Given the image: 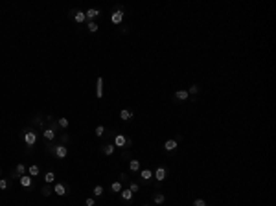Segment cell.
I'll list each match as a JSON object with an SVG mask.
<instances>
[{
    "label": "cell",
    "mask_w": 276,
    "mask_h": 206,
    "mask_svg": "<svg viewBox=\"0 0 276 206\" xmlns=\"http://www.w3.org/2000/svg\"><path fill=\"white\" fill-rule=\"evenodd\" d=\"M87 30H88L90 33H96V32H98V24H96V22H88V28H87Z\"/></svg>",
    "instance_id": "cell-25"
},
{
    "label": "cell",
    "mask_w": 276,
    "mask_h": 206,
    "mask_svg": "<svg viewBox=\"0 0 276 206\" xmlns=\"http://www.w3.org/2000/svg\"><path fill=\"white\" fill-rule=\"evenodd\" d=\"M24 142L32 147L37 144V133H35L33 129H28V131H24Z\"/></svg>",
    "instance_id": "cell-1"
},
{
    "label": "cell",
    "mask_w": 276,
    "mask_h": 206,
    "mask_svg": "<svg viewBox=\"0 0 276 206\" xmlns=\"http://www.w3.org/2000/svg\"><path fill=\"white\" fill-rule=\"evenodd\" d=\"M144 206H147V204H144Z\"/></svg>",
    "instance_id": "cell-34"
},
{
    "label": "cell",
    "mask_w": 276,
    "mask_h": 206,
    "mask_svg": "<svg viewBox=\"0 0 276 206\" xmlns=\"http://www.w3.org/2000/svg\"><path fill=\"white\" fill-rule=\"evenodd\" d=\"M153 201H155V204H162V203L166 201V197H164L162 193H155V195H153Z\"/></svg>",
    "instance_id": "cell-20"
},
{
    "label": "cell",
    "mask_w": 276,
    "mask_h": 206,
    "mask_svg": "<svg viewBox=\"0 0 276 206\" xmlns=\"http://www.w3.org/2000/svg\"><path fill=\"white\" fill-rule=\"evenodd\" d=\"M22 175H26V166L24 164H17V168H15V171L11 173V177H22Z\"/></svg>",
    "instance_id": "cell-9"
},
{
    "label": "cell",
    "mask_w": 276,
    "mask_h": 206,
    "mask_svg": "<svg viewBox=\"0 0 276 206\" xmlns=\"http://www.w3.org/2000/svg\"><path fill=\"white\" fill-rule=\"evenodd\" d=\"M129 170H131V171H133V173H135V171H140V162L133 158V160L129 162Z\"/></svg>",
    "instance_id": "cell-19"
},
{
    "label": "cell",
    "mask_w": 276,
    "mask_h": 206,
    "mask_svg": "<svg viewBox=\"0 0 276 206\" xmlns=\"http://www.w3.org/2000/svg\"><path fill=\"white\" fill-rule=\"evenodd\" d=\"M164 149H166V151H175V149H177V140H168V142L164 144Z\"/></svg>",
    "instance_id": "cell-17"
},
{
    "label": "cell",
    "mask_w": 276,
    "mask_h": 206,
    "mask_svg": "<svg viewBox=\"0 0 276 206\" xmlns=\"http://www.w3.org/2000/svg\"><path fill=\"white\" fill-rule=\"evenodd\" d=\"M166 168H162V166H158V168H157V171H155V175H153V177H155V178H157V180H158V182H162V180H164V178H166Z\"/></svg>",
    "instance_id": "cell-8"
},
{
    "label": "cell",
    "mask_w": 276,
    "mask_h": 206,
    "mask_svg": "<svg viewBox=\"0 0 276 206\" xmlns=\"http://www.w3.org/2000/svg\"><path fill=\"white\" fill-rule=\"evenodd\" d=\"M140 177H142V180L149 182V180L153 178V173H151V170H142V171H140Z\"/></svg>",
    "instance_id": "cell-14"
},
{
    "label": "cell",
    "mask_w": 276,
    "mask_h": 206,
    "mask_svg": "<svg viewBox=\"0 0 276 206\" xmlns=\"http://www.w3.org/2000/svg\"><path fill=\"white\" fill-rule=\"evenodd\" d=\"M114 149H116V145H112V144H107L105 147H101V151H103V155H107V157H110V155L114 153Z\"/></svg>",
    "instance_id": "cell-15"
},
{
    "label": "cell",
    "mask_w": 276,
    "mask_h": 206,
    "mask_svg": "<svg viewBox=\"0 0 276 206\" xmlns=\"http://www.w3.org/2000/svg\"><path fill=\"white\" fill-rule=\"evenodd\" d=\"M44 180H46V182H54V180H55V173L48 171L46 175H44Z\"/></svg>",
    "instance_id": "cell-23"
},
{
    "label": "cell",
    "mask_w": 276,
    "mask_h": 206,
    "mask_svg": "<svg viewBox=\"0 0 276 206\" xmlns=\"http://www.w3.org/2000/svg\"><path fill=\"white\" fill-rule=\"evenodd\" d=\"M120 193H122V199H123V201H131V199H133V195H135L129 188H127V190H122Z\"/></svg>",
    "instance_id": "cell-16"
},
{
    "label": "cell",
    "mask_w": 276,
    "mask_h": 206,
    "mask_svg": "<svg viewBox=\"0 0 276 206\" xmlns=\"http://www.w3.org/2000/svg\"><path fill=\"white\" fill-rule=\"evenodd\" d=\"M54 193H57L59 197H63V195H67V193H68V190H67V186H65V184L57 182V184L54 186Z\"/></svg>",
    "instance_id": "cell-7"
},
{
    "label": "cell",
    "mask_w": 276,
    "mask_h": 206,
    "mask_svg": "<svg viewBox=\"0 0 276 206\" xmlns=\"http://www.w3.org/2000/svg\"><path fill=\"white\" fill-rule=\"evenodd\" d=\"M42 136H44V140H48V142H52L54 138H55V131L50 127V129H44V133H42Z\"/></svg>",
    "instance_id": "cell-13"
},
{
    "label": "cell",
    "mask_w": 276,
    "mask_h": 206,
    "mask_svg": "<svg viewBox=\"0 0 276 206\" xmlns=\"http://www.w3.org/2000/svg\"><path fill=\"white\" fill-rule=\"evenodd\" d=\"M129 190H131L133 193H136L138 190H140V184H138V182H131V184H129Z\"/></svg>",
    "instance_id": "cell-28"
},
{
    "label": "cell",
    "mask_w": 276,
    "mask_h": 206,
    "mask_svg": "<svg viewBox=\"0 0 276 206\" xmlns=\"http://www.w3.org/2000/svg\"><path fill=\"white\" fill-rule=\"evenodd\" d=\"M133 116H135V114H133L131 110H127V109H123V110L120 112V118H122L123 122H129V120H133Z\"/></svg>",
    "instance_id": "cell-12"
},
{
    "label": "cell",
    "mask_w": 276,
    "mask_h": 206,
    "mask_svg": "<svg viewBox=\"0 0 276 206\" xmlns=\"http://www.w3.org/2000/svg\"><path fill=\"white\" fill-rule=\"evenodd\" d=\"M32 184H33V180H32L30 175H22L20 177V186L22 188H32Z\"/></svg>",
    "instance_id": "cell-10"
},
{
    "label": "cell",
    "mask_w": 276,
    "mask_h": 206,
    "mask_svg": "<svg viewBox=\"0 0 276 206\" xmlns=\"http://www.w3.org/2000/svg\"><path fill=\"white\" fill-rule=\"evenodd\" d=\"M7 186H9V182L6 178H0V190H7Z\"/></svg>",
    "instance_id": "cell-31"
},
{
    "label": "cell",
    "mask_w": 276,
    "mask_h": 206,
    "mask_svg": "<svg viewBox=\"0 0 276 206\" xmlns=\"http://www.w3.org/2000/svg\"><path fill=\"white\" fill-rule=\"evenodd\" d=\"M57 158H67V155H68V149H67V145H54V151H52Z\"/></svg>",
    "instance_id": "cell-3"
},
{
    "label": "cell",
    "mask_w": 276,
    "mask_h": 206,
    "mask_svg": "<svg viewBox=\"0 0 276 206\" xmlns=\"http://www.w3.org/2000/svg\"><path fill=\"white\" fill-rule=\"evenodd\" d=\"M96 96L98 100L103 98V77H98V87H96Z\"/></svg>",
    "instance_id": "cell-11"
},
{
    "label": "cell",
    "mask_w": 276,
    "mask_h": 206,
    "mask_svg": "<svg viewBox=\"0 0 276 206\" xmlns=\"http://www.w3.org/2000/svg\"><path fill=\"white\" fill-rule=\"evenodd\" d=\"M52 193H54V190H52L50 186H44V188H42V195H44V197H48V195H52Z\"/></svg>",
    "instance_id": "cell-29"
},
{
    "label": "cell",
    "mask_w": 276,
    "mask_h": 206,
    "mask_svg": "<svg viewBox=\"0 0 276 206\" xmlns=\"http://www.w3.org/2000/svg\"><path fill=\"white\" fill-rule=\"evenodd\" d=\"M188 90H177V94H175V98L177 100H180V101H184V100H188Z\"/></svg>",
    "instance_id": "cell-18"
},
{
    "label": "cell",
    "mask_w": 276,
    "mask_h": 206,
    "mask_svg": "<svg viewBox=\"0 0 276 206\" xmlns=\"http://www.w3.org/2000/svg\"><path fill=\"white\" fill-rule=\"evenodd\" d=\"M103 135H105V127H103V125H98V127H96V136L101 138Z\"/></svg>",
    "instance_id": "cell-27"
},
{
    "label": "cell",
    "mask_w": 276,
    "mask_h": 206,
    "mask_svg": "<svg viewBox=\"0 0 276 206\" xmlns=\"http://www.w3.org/2000/svg\"><path fill=\"white\" fill-rule=\"evenodd\" d=\"M100 15H101L100 9H88V11H85V17H87L88 22H94V19H98Z\"/></svg>",
    "instance_id": "cell-6"
},
{
    "label": "cell",
    "mask_w": 276,
    "mask_h": 206,
    "mask_svg": "<svg viewBox=\"0 0 276 206\" xmlns=\"http://www.w3.org/2000/svg\"><path fill=\"white\" fill-rule=\"evenodd\" d=\"M39 173H41V168H39V166H30V175H32V177H37V175H39Z\"/></svg>",
    "instance_id": "cell-22"
},
{
    "label": "cell",
    "mask_w": 276,
    "mask_h": 206,
    "mask_svg": "<svg viewBox=\"0 0 276 206\" xmlns=\"http://www.w3.org/2000/svg\"><path fill=\"white\" fill-rule=\"evenodd\" d=\"M85 206H96V201H94L92 197H88V199L85 201Z\"/></svg>",
    "instance_id": "cell-32"
},
{
    "label": "cell",
    "mask_w": 276,
    "mask_h": 206,
    "mask_svg": "<svg viewBox=\"0 0 276 206\" xmlns=\"http://www.w3.org/2000/svg\"><path fill=\"white\" fill-rule=\"evenodd\" d=\"M123 20V11H122V7H116L112 13H110V22L112 24H120Z\"/></svg>",
    "instance_id": "cell-2"
},
{
    "label": "cell",
    "mask_w": 276,
    "mask_h": 206,
    "mask_svg": "<svg viewBox=\"0 0 276 206\" xmlns=\"http://www.w3.org/2000/svg\"><path fill=\"white\" fill-rule=\"evenodd\" d=\"M110 190H112V191H116V193H118V191H122V182H112Z\"/></svg>",
    "instance_id": "cell-26"
},
{
    "label": "cell",
    "mask_w": 276,
    "mask_h": 206,
    "mask_svg": "<svg viewBox=\"0 0 276 206\" xmlns=\"http://www.w3.org/2000/svg\"><path fill=\"white\" fill-rule=\"evenodd\" d=\"M197 92H199V87H197V85H192V87L188 88V94H197Z\"/></svg>",
    "instance_id": "cell-30"
},
{
    "label": "cell",
    "mask_w": 276,
    "mask_h": 206,
    "mask_svg": "<svg viewBox=\"0 0 276 206\" xmlns=\"http://www.w3.org/2000/svg\"><path fill=\"white\" fill-rule=\"evenodd\" d=\"M114 145H116V147H129V145H131V140L125 138L123 135H116V136H114Z\"/></svg>",
    "instance_id": "cell-4"
},
{
    "label": "cell",
    "mask_w": 276,
    "mask_h": 206,
    "mask_svg": "<svg viewBox=\"0 0 276 206\" xmlns=\"http://www.w3.org/2000/svg\"><path fill=\"white\" fill-rule=\"evenodd\" d=\"M92 193H94V197H101L103 195V188L101 186H94V191Z\"/></svg>",
    "instance_id": "cell-24"
},
{
    "label": "cell",
    "mask_w": 276,
    "mask_h": 206,
    "mask_svg": "<svg viewBox=\"0 0 276 206\" xmlns=\"http://www.w3.org/2000/svg\"><path fill=\"white\" fill-rule=\"evenodd\" d=\"M57 125H59L61 129H68V120H67V118H59V120H57Z\"/></svg>",
    "instance_id": "cell-21"
},
{
    "label": "cell",
    "mask_w": 276,
    "mask_h": 206,
    "mask_svg": "<svg viewBox=\"0 0 276 206\" xmlns=\"http://www.w3.org/2000/svg\"><path fill=\"white\" fill-rule=\"evenodd\" d=\"M193 206H206V203H205L203 199H197V201L193 203Z\"/></svg>",
    "instance_id": "cell-33"
},
{
    "label": "cell",
    "mask_w": 276,
    "mask_h": 206,
    "mask_svg": "<svg viewBox=\"0 0 276 206\" xmlns=\"http://www.w3.org/2000/svg\"><path fill=\"white\" fill-rule=\"evenodd\" d=\"M70 15H72V19H74L77 24H83V22L87 20V17H85V11H79V9H77V11H72Z\"/></svg>",
    "instance_id": "cell-5"
}]
</instances>
